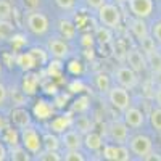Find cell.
I'll return each mask as SVG.
<instances>
[{
	"label": "cell",
	"mask_w": 161,
	"mask_h": 161,
	"mask_svg": "<svg viewBox=\"0 0 161 161\" xmlns=\"http://www.w3.org/2000/svg\"><path fill=\"white\" fill-rule=\"evenodd\" d=\"M98 21L100 24L106 26L110 29H116L118 26L121 24V10L114 5V3H103L98 10Z\"/></svg>",
	"instance_id": "obj_1"
},
{
	"label": "cell",
	"mask_w": 161,
	"mask_h": 161,
	"mask_svg": "<svg viewBox=\"0 0 161 161\" xmlns=\"http://www.w3.org/2000/svg\"><path fill=\"white\" fill-rule=\"evenodd\" d=\"M19 137H21V143L26 150L32 155H39L40 150H42V137H40V134L28 126V127H23L21 132H19Z\"/></svg>",
	"instance_id": "obj_2"
},
{
	"label": "cell",
	"mask_w": 161,
	"mask_h": 161,
	"mask_svg": "<svg viewBox=\"0 0 161 161\" xmlns=\"http://www.w3.org/2000/svg\"><path fill=\"white\" fill-rule=\"evenodd\" d=\"M108 100L110 103L114 106L116 110L119 111H124L126 108L130 106V95L126 87L123 86H114V87H110L108 90Z\"/></svg>",
	"instance_id": "obj_3"
},
{
	"label": "cell",
	"mask_w": 161,
	"mask_h": 161,
	"mask_svg": "<svg viewBox=\"0 0 161 161\" xmlns=\"http://www.w3.org/2000/svg\"><path fill=\"white\" fill-rule=\"evenodd\" d=\"M129 147H130V152L134 155H137L139 158H145L152 150H153V143L152 139L143 136V134H137L129 140Z\"/></svg>",
	"instance_id": "obj_4"
},
{
	"label": "cell",
	"mask_w": 161,
	"mask_h": 161,
	"mask_svg": "<svg viewBox=\"0 0 161 161\" xmlns=\"http://www.w3.org/2000/svg\"><path fill=\"white\" fill-rule=\"evenodd\" d=\"M48 18L44 15V13H39V11H31L28 15V28L32 34L36 36H42L48 31Z\"/></svg>",
	"instance_id": "obj_5"
},
{
	"label": "cell",
	"mask_w": 161,
	"mask_h": 161,
	"mask_svg": "<svg viewBox=\"0 0 161 161\" xmlns=\"http://www.w3.org/2000/svg\"><path fill=\"white\" fill-rule=\"evenodd\" d=\"M114 76H116L118 84L126 87L127 90L137 87V84H139L137 73L134 71L132 68H129V66H119V68L116 69V73H114Z\"/></svg>",
	"instance_id": "obj_6"
},
{
	"label": "cell",
	"mask_w": 161,
	"mask_h": 161,
	"mask_svg": "<svg viewBox=\"0 0 161 161\" xmlns=\"http://www.w3.org/2000/svg\"><path fill=\"white\" fill-rule=\"evenodd\" d=\"M129 10L136 18H148L153 11V0H127Z\"/></svg>",
	"instance_id": "obj_7"
},
{
	"label": "cell",
	"mask_w": 161,
	"mask_h": 161,
	"mask_svg": "<svg viewBox=\"0 0 161 161\" xmlns=\"http://www.w3.org/2000/svg\"><path fill=\"white\" fill-rule=\"evenodd\" d=\"M47 50H48L50 55L53 58H57V60H64V58H68V55H69L68 44H66L63 39H60V37H52L48 40V44H47Z\"/></svg>",
	"instance_id": "obj_8"
},
{
	"label": "cell",
	"mask_w": 161,
	"mask_h": 161,
	"mask_svg": "<svg viewBox=\"0 0 161 161\" xmlns=\"http://www.w3.org/2000/svg\"><path fill=\"white\" fill-rule=\"evenodd\" d=\"M126 61L129 64V68H132L136 73H142L147 68V58H145V53L137 50V48H127L126 53Z\"/></svg>",
	"instance_id": "obj_9"
},
{
	"label": "cell",
	"mask_w": 161,
	"mask_h": 161,
	"mask_svg": "<svg viewBox=\"0 0 161 161\" xmlns=\"http://www.w3.org/2000/svg\"><path fill=\"white\" fill-rule=\"evenodd\" d=\"M110 137L116 143H127L129 140V130L124 121H113L110 124Z\"/></svg>",
	"instance_id": "obj_10"
},
{
	"label": "cell",
	"mask_w": 161,
	"mask_h": 161,
	"mask_svg": "<svg viewBox=\"0 0 161 161\" xmlns=\"http://www.w3.org/2000/svg\"><path fill=\"white\" fill-rule=\"evenodd\" d=\"M10 119H11V123L19 129L31 126V114L26 110V106H15L10 113Z\"/></svg>",
	"instance_id": "obj_11"
},
{
	"label": "cell",
	"mask_w": 161,
	"mask_h": 161,
	"mask_svg": "<svg viewBox=\"0 0 161 161\" xmlns=\"http://www.w3.org/2000/svg\"><path fill=\"white\" fill-rule=\"evenodd\" d=\"M84 139L80 137L79 130H64L61 136V145L66 150H79L84 143Z\"/></svg>",
	"instance_id": "obj_12"
},
{
	"label": "cell",
	"mask_w": 161,
	"mask_h": 161,
	"mask_svg": "<svg viewBox=\"0 0 161 161\" xmlns=\"http://www.w3.org/2000/svg\"><path fill=\"white\" fill-rule=\"evenodd\" d=\"M124 123L127 124V127H134V129H139L143 126L145 123V114L139 110V108H134V106H129L124 111Z\"/></svg>",
	"instance_id": "obj_13"
},
{
	"label": "cell",
	"mask_w": 161,
	"mask_h": 161,
	"mask_svg": "<svg viewBox=\"0 0 161 161\" xmlns=\"http://www.w3.org/2000/svg\"><path fill=\"white\" fill-rule=\"evenodd\" d=\"M129 28H130V32H132V36L136 37L139 42L143 39V37H147L150 34V31H148V26H147V23H145V19L143 18H136L134 16L130 21H129Z\"/></svg>",
	"instance_id": "obj_14"
},
{
	"label": "cell",
	"mask_w": 161,
	"mask_h": 161,
	"mask_svg": "<svg viewBox=\"0 0 161 161\" xmlns=\"http://www.w3.org/2000/svg\"><path fill=\"white\" fill-rule=\"evenodd\" d=\"M15 63L18 64V68H21L23 71H31L37 66V61L34 58V55L31 52H23V53H18L15 57Z\"/></svg>",
	"instance_id": "obj_15"
},
{
	"label": "cell",
	"mask_w": 161,
	"mask_h": 161,
	"mask_svg": "<svg viewBox=\"0 0 161 161\" xmlns=\"http://www.w3.org/2000/svg\"><path fill=\"white\" fill-rule=\"evenodd\" d=\"M39 82H40V79L37 74H26L24 79H23V92L26 93V95H34V93L37 92V87H39Z\"/></svg>",
	"instance_id": "obj_16"
},
{
	"label": "cell",
	"mask_w": 161,
	"mask_h": 161,
	"mask_svg": "<svg viewBox=\"0 0 161 161\" xmlns=\"http://www.w3.org/2000/svg\"><path fill=\"white\" fill-rule=\"evenodd\" d=\"M82 143L87 147L90 152H97V150H100L102 147H103L102 136H100V134H97V132H93V130H90V132L86 134V137H84V142H82Z\"/></svg>",
	"instance_id": "obj_17"
},
{
	"label": "cell",
	"mask_w": 161,
	"mask_h": 161,
	"mask_svg": "<svg viewBox=\"0 0 161 161\" xmlns=\"http://www.w3.org/2000/svg\"><path fill=\"white\" fill-rule=\"evenodd\" d=\"M71 126H73V119L69 116H57L50 123V129L53 132H61V134L68 127H71Z\"/></svg>",
	"instance_id": "obj_18"
},
{
	"label": "cell",
	"mask_w": 161,
	"mask_h": 161,
	"mask_svg": "<svg viewBox=\"0 0 161 161\" xmlns=\"http://www.w3.org/2000/svg\"><path fill=\"white\" fill-rule=\"evenodd\" d=\"M34 114L39 118V119H47L53 114V105L44 102V100H39L34 106Z\"/></svg>",
	"instance_id": "obj_19"
},
{
	"label": "cell",
	"mask_w": 161,
	"mask_h": 161,
	"mask_svg": "<svg viewBox=\"0 0 161 161\" xmlns=\"http://www.w3.org/2000/svg\"><path fill=\"white\" fill-rule=\"evenodd\" d=\"M2 140L3 142H7L10 147H13V145H19V142H21V137H19V132L16 130V129H13V127H10V126H5V129L2 130Z\"/></svg>",
	"instance_id": "obj_20"
},
{
	"label": "cell",
	"mask_w": 161,
	"mask_h": 161,
	"mask_svg": "<svg viewBox=\"0 0 161 161\" xmlns=\"http://www.w3.org/2000/svg\"><path fill=\"white\" fill-rule=\"evenodd\" d=\"M58 29H60L61 36H63L66 40H71V39H74L76 31H77L76 24H73L69 19H61V21L58 23Z\"/></svg>",
	"instance_id": "obj_21"
},
{
	"label": "cell",
	"mask_w": 161,
	"mask_h": 161,
	"mask_svg": "<svg viewBox=\"0 0 161 161\" xmlns=\"http://www.w3.org/2000/svg\"><path fill=\"white\" fill-rule=\"evenodd\" d=\"M10 158L13 159V161H29L31 159V155H29V152L24 148V147H21V145H13L11 148H10Z\"/></svg>",
	"instance_id": "obj_22"
},
{
	"label": "cell",
	"mask_w": 161,
	"mask_h": 161,
	"mask_svg": "<svg viewBox=\"0 0 161 161\" xmlns=\"http://www.w3.org/2000/svg\"><path fill=\"white\" fill-rule=\"evenodd\" d=\"M145 58H147V64L150 66V69L153 73L161 71V52L158 50L148 52V53H145Z\"/></svg>",
	"instance_id": "obj_23"
},
{
	"label": "cell",
	"mask_w": 161,
	"mask_h": 161,
	"mask_svg": "<svg viewBox=\"0 0 161 161\" xmlns=\"http://www.w3.org/2000/svg\"><path fill=\"white\" fill-rule=\"evenodd\" d=\"M15 34V24L10 19H0V40H10Z\"/></svg>",
	"instance_id": "obj_24"
},
{
	"label": "cell",
	"mask_w": 161,
	"mask_h": 161,
	"mask_svg": "<svg viewBox=\"0 0 161 161\" xmlns=\"http://www.w3.org/2000/svg\"><path fill=\"white\" fill-rule=\"evenodd\" d=\"M95 87L103 92V93H108L110 87H111V80H110V76L106 73H97L95 74Z\"/></svg>",
	"instance_id": "obj_25"
},
{
	"label": "cell",
	"mask_w": 161,
	"mask_h": 161,
	"mask_svg": "<svg viewBox=\"0 0 161 161\" xmlns=\"http://www.w3.org/2000/svg\"><path fill=\"white\" fill-rule=\"evenodd\" d=\"M60 145H61V140L57 136H53V134H45V136L42 137V147H44L45 150L58 152Z\"/></svg>",
	"instance_id": "obj_26"
},
{
	"label": "cell",
	"mask_w": 161,
	"mask_h": 161,
	"mask_svg": "<svg viewBox=\"0 0 161 161\" xmlns=\"http://www.w3.org/2000/svg\"><path fill=\"white\" fill-rule=\"evenodd\" d=\"M95 39L98 40V42L102 45H106V44H110L111 42V39H113V34H111V29L110 28H106V26H98L97 31H95Z\"/></svg>",
	"instance_id": "obj_27"
},
{
	"label": "cell",
	"mask_w": 161,
	"mask_h": 161,
	"mask_svg": "<svg viewBox=\"0 0 161 161\" xmlns=\"http://www.w3.org/2000/svg\"><path fill=\"white\" fill-rule=\"evenodd\" d=\"M73 124L76 127V130H79L80 134H87L93 129V124H92V121L87 118V116H77L76 121H73Z\"/></svg>",
	"instance_id": "obj_28"
},
{
	"label": "cell",
	"mask_w": 161,
	"mask_h": 161,
	"mask_svg": "<svg viewBox=\"0 0 161 161\" xmlns=\"http://www.w3.org/2000/svg\"><path fill=\"white\" fill-rule=\"evenodd\" d=\"M10 97H11V102L15 106H26L28 105V95L23 92V89H11Z\"/></svg>",
	"instance_id": "obj_29"
},
{
	"label": "cell",
	"mask_w": 161,
	"mask_h": 161,
	"mask_svg": "<svg viewBox=\"0 0 161 161\" xmlns=\"http://www.w3.org/2000/svg\"><path fill=\"white\" fill-rule=\"evenodd\" d=\"M150 124L155 130L161 132V108L159 106H156V108L150 111Z\"/></svg>",
	"instance_id": "obj_30"
},
{
	"label": "cell",
	"mask_w": 161,
	"mask_h": 161,
	"mask_svg": "<svg viewBox=\"0 0 161 161\" xmlns=\"http://www.w3.org/2000/svg\"><path fill=\"white\" fill-rule=\"evenodd\" d=\"M103 158L110 161H118V145H105L103 147Z\"/></svg>",
	"instance_id": "obj_31"
},
{
	"label": "cell",
	"mask_w": 161,
	"mask_h": 161,
	"mask_svg": "<svg viewBox=\"0 0 161 161\" xmlns=\"http://www.w3.org/2000/svg\"><path fill=\"white\" fill-rule=\"evenodd\" d=\"M155 42L156 40L153 39V36H147V37H143L142 40H140V45H142V52L143 53H148V52H153V50H156V45H155Z\"/></svg>",
	"instance_id": "obj_32"
},
{
	"label": "cell",
	"mask_w": 161,
	"mask_h": 161,
	"mask_svg": "<svg viewBox=\"0 0 161 161\" xmlns=\"http://www.w3.org/2000/svg\"><path fill=\"white\" fill-rule=\"evenodd\" d=\"M13 15V8L8 0H0V19H10Z\"/></svg>",
	"instance_id": "obj_33"
},
{
	"label": "cell",
	"mask_w": 161,
	"mask_h": 161,
	"mask_svg": "<svg viewBox=\"0 0 161 161\" xmlns=\"http://www.w3.org/2000/svg\"><path fill=\"white\" fill-rule=\"evenodd\" d=\"M29 52L34 55L37 64H44V63H47V60H48V52H45L44 48H37V47H34V48H31Z\"/></svg>",
	"instance_id": "obj_34"
},
{
	"label": "cell",
	"mask_w": 161,
	"mask_h": 161,
	"mask_svg": "<svg viewBox=\"0 0 161 161\" xmlns=\"http://www.w3.org/2000/svg\"><path fill=\"white\" fill-rule=\"evenodd\" d=\"M37 158L42 159V161H61V159H63V158L58 155V152H52V150H45L44 153L40 152Z\"/></svg>",
	"instance_id": "obj_35"
},
{
	"label": "cell",
	"mask_w": 161,
	"mask_h": 161,
	"mask_svg": "<svg viewBox=\"0 0 161 161\" xmlns=\"http://www.w3.org/2000/svg\"><path fill=\"white\" fill-rule=\"evenodd\" d=\"M11 45H13V48H15V50H19V48H23L26 44H28V39H26L24 36H21V34H13L11 36Z\"/></svg>",
	"instance_id": "obj_36"
},
{
	"label": "cell",
	"mask_w": 161,
	"mask_h": 161,
	"mask_svg": "<svg viewBox=\"0 0 161 161\" xmlns=\"http://www.w3.org/2000/svg\"><path fill=\"white\" fill-rule=\"evenodd\" d=\"M66 161H84V155L80 153L79 150H66L64 156H63Z\"/></svg>",
	"instance_id": "obj_37"
},
{
	"label": "cell",
	"mask_w": 161,
	"mask_h": 161,
	"mask_svg": "<svg viewBox=\"0 0 161 161\" xmlns=\"http://www.w3.org/2000/svg\"><path fill=\"white\" fill-rule=\"evenodd\" d=\"M129 159H130V155L126 143H118V161H129Z\"/></svg>",
	"instance_id": "obj_38"
},
{
	"label": "cell",
	"mask_w": 161,
	"mask_h": 161,
	"mask_svg": "<svg viewBox=\"0 0 161 161\" xmlns=\"http://www.w3.org/2000/svg\"><path fill=\"white\" fill-rule=\"evenodd\" d=\"M87 102H89V97H79L76 102H74V111H77V113H82V111H86L87 108H89V105H87Z\"/></svg>",
	"instance_id": "obj_39"
},
{
	"label": "cell",
	"mask_w": 161,
	"mask_h": 161,
	"mask_svg": "<svg viewBox=\"0 0 161 161\" xmlns=\"http://www.w3.org/2000/svg\"><path fill=\"white\" fill-rule=\"evenodd\" d=\"M61 73V64L60 61H55V63H50L48 64V76L50 77H58Z\"/></svg>",
	"instance_id": "obj_40"
},
{
	"label": "cell",
	"mask_w": 161,
	"mask_h": 161,
	"mask_svg": "<svg viewBox=\"0 0 161 161\" xmlns=\"http://www.w3.org/2000/svg\"><path fill=\"white\" fill-rule=\"evenodd\" d=\"M152 36L156 42L161 45V21H158L156 24H153V29H152Z\"/></svg>",
	"instance_id": "obj_41"
},
{
	"label": "cell",
	"mask_w": 161,
	"mask_h": 161,
	"mask_svg": "<svg viewBox=\"0 0 161 161\" xmlns=\"http://www.w3.org/2000/svg\"><path fill=\"white\" fill-rule=\"evenodd\" d=\"M55 2L61 10H71L74 7V0H55Z\"/></svg>",
	"instance_id": "obj_42"
},
{
	"label": "cell",
	"mask_w": 161,
	"mask_h": 161,
	"mask_svg": "<svg viewBox=\"0 0 161 161\" xmlns=\"http://www.w3.org/2000/svg\"><path fill=\"white\" fill-rule=\"evenodd\" d=\"M68 69H69L73 74H80V73H82V66H80L79 61H71V63L68 64Z\"/></svg>",
	"instance_id": "obj_43"
},
{
	"label": "cell",
	"mask_w": 161,
	"mask_h": 161,
	"mask_svg": "<svg viewBox=\"0 0 161 161\" xmlns=\"http://www.w3.org/2000/svg\"><path fill=\"white\" fill-rule=\"evenodd\" d=\"M66 102H68V95H64V93H57L55 105H53V106H58V108H61V106L66 105Z\"/></svg>",
	"instance_id": "obj_44"
},
{
	"label": "cell",
	"mask_w": 161,
	"mask_h": 161,
	"mask_svg": "<svg viewBox=\"0 0 161 161\" xmlns=\"http://www.w3.org/2000/svg\"><path fill=\"white\" fill-rule=\"evenodd\" d=\"M7 98H8V90L2 82H0V106H3L7 103Z\"/></svg>",
	"instance_id": "obj_45"
},
{
	"label": "cell",
	"mask_w": 161,
	"mask_h": 161,
	"mask_svg": "<svg viewBox=\"0 0 161 161\" xmlns=\"http://www.w3.org/2000/svg\"><path fill=\"white\" fill-rule=\"evenodd\" d=\"M87 2V5L90 7V8H93V10H98L103 3H106V0H86Z\"/></svg>",
	"instance_id": "obj_46"
},
{
	"label": "cell",
	"mask_w": 161,
	"mask_h": 161,
	"mask_svg": "<svg viewBox=\"0 0 161 161\" xmlns=\"http://www.w3.org/2000/svg\"><path fill=\"white\" fill-rule=\"evenodd\" d=\"M23 3L26 8H29V10H36L39 5H40V0H23Z\"/></svg>",
	"instance_id": "obj_47"
},
{
	"label": "cell",
	"mask_w": 161,
	"mask_h": 161,
	"mask_svg": "<svg viewBox=\"0 0 161 161\" xmlns=\"http://www.w3.org/2000/svg\"><path fill=\"white\" fill-rule=\"evenodd\" d=\"M44 90H45V93H48V95H57V86H44Z\"/></svg>",
	"instance_id": "obj_48"
},
{
	"label": "cell",
	"mask_w": 161,
	"mask_h": 161,
	"mask_svg": "<svg viewBox=\"0 0 161 161\" xmlns=\"http://www.w3.org/2000/svg\"><path fill=\"white\" fill-rule=\"evenodd\" d=\"M7 155H8V152H7V148H5V145L0 142V161H3V159L7 158Z\"/></svg>",
	"instance_id": "obj_49"
},
{
	"label": "cell",
	"mask_w": 161,
	"mask_h": 161,
	"mask_svg": "<svg viewBox=\"0 0 161 161\" xmlns=\"http://www.w3.org/2000/svg\"><path fill=\"white\" fill-rule=\"evenodd\" d=\"M153 82H155L158 87H161V71L153 73Z\"/></svg>",
	"instance_id": "obj_50"
},
{
	"label": "cell",
	"mask_w": 161,
	"mask_h": 161,
	"mask_svg": "<svg viewBox=\"0 0 161 161\" xmlns=\"http://www.w3.org/2000/svg\"><path fill=\"white\" fill-rule=\"evenodd\" d=\"M155 100H156V105L161 108V87H158L155 92Z\"/></svg>",
	"instance_id": "obj_51"
},
{
	"label": "cell",
	"mask_w": 161,
	"mask_h": 161,
	"mask_svg": "<svg viewBox=\"0 0 161 161\" xmlns=\"http://www.w3.org/2000/svg\"><path fill=\"white\" fill-rule=\"evenodd\" d=\"M82 44H84V45H87V47H90V45L93 44V37H92V36H84Z\"/></svg>",
	"instance_id": "obj_52"
},
{
	"label": "cell",
	"mask_w": 161,
	"mask_h": 161,
	"mask_svg": "<svg viewBox=\"0 0 161 161\" xmlns=\"http://www.w3.org/2000/svg\"><path fill=\"white\" fill-rule=\"evenodd\" d=\"M143 159H161V156H159L158 153H153V150H152V152H150L148 155H147Z\"/></svg>",
	"instance_id": "obj_53"
},
{
	"label": "cell",
	"mask_w": 161,
	"mask_h": 161,
	"mask_svg": "<svg viewBox=\"0 0 161 161\" xmlns=\"http://www.w3.org/2000/svg\"><path fill=\"white\" fill-rule=\"evenodd\" d=\"M5 126H7V121H5V118L0 114V134H2V130L5 129Z\"/></svg>",
	"instance_id": "obj_54"
},
{
	"label": "cell",
	"mask_w": 161,
	"mask_h": 161,
	"mask_svg": "<svg viewBox=\"0 0 161 161\" xmlns=\"http://www.w3.org/2000/svg\"><path fill=\"white\" fill-rule=\"evenodd\" d=\"M114 2H118V3H126L127 0H114Z\"/></svg>",
	"instance_id": "obj_55"
},
{
	"label": "cell",
	"mask_w": 161,
	"mask_h": 161,
	"mask_svg": "<svg viewBox=\"0 0 161 161\" xmlns=\"http://www.w3.org/2000/svg\"><path fill=\"white\" fill-rule=\"evenodd\" d=\"M0 74H2V61H0Z\"/></svg>",
	"instance_id": "obj_56"
}]
</instances>
